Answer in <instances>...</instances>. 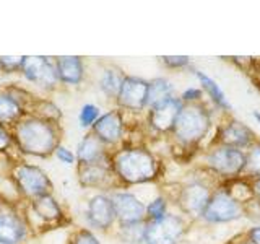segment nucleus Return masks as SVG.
Returning <instances> with one entry per match:
<instances>
[{"label":"nucleus","instance_id":"nucleus-1","mask_svg":"<svg viewBox=\"0 0 260 244\" xmlns=\"http://www.w3.org/2000/svg\"><path fill=\"white\" fill-rule=\"evenodd\" d=\"M111 169L119 187L154 184L162 174V160L146 143H125L112 150Z\"/></svg>","mask_w":260,"mask_h":244},{"label":"nucleus","instance_id":"nucleus-2","mask_svg":"<svg viewBox=\"0 0 260 244\" xmlns=\"http://www.w3.org/2000/svg\"><path fill=\"white\" fill-rule=\"evenodd\" d=\"M215 111L208 101L184 104L168 137L171 146L190 157L199 153L203 142L215 132Z\"/></svg>","mask_w":260,"mask_h":244},{"label":"nucleus","instance_id":"nucleus-3","mask_svg":"<svg viewBox=\"0 0 260 244\" xmlns=\"http://www.w3.org/2000/svg\"><path fill=\"white\" fill-rule=\"evenodd\" d=\"M12 134L15 150L20 157L46 160L54 157L57 146L62 145L63 130L57 122L26 114L12 129Z\"/></svg>","mask_w":260,"mask_h":244},{"label":"nucleus","instance_id":"nucleus-4","mask_svg":"<svg viewBox=\"0 0 260 244\" xmlns=\"http://www.w3.org/2000/svg\"><path fill=\"white\" fill-rule=\"evenodd\" d=\"M199 171L200 176H193L179 184L174 197L171 199V202L177 207L179 214L187 217L190 222L200 220V215L205 210L211 194L221 184L213 176L205 173L203 169L199 168Z\"/></svg>","mask_w":260,"mask_h":244},{"label":"nucleus","instance_id":"nucleus-5","mask_svg":"<svg viewBox=\"0 0 260 244\" xmlns=\"http://www.w3.org/2000/svg\"><path fill=\"white\" fill-rule=\"evenodd\" d=\"M199 168L210 176H213L219 182H228L242 177L244 169H246V151L239 148L208 143L199 151Z\"/></svg>","mask_w":260,"mask_h":244},{"label":"nucleus","instance_id":"nucleus-6","mask_svg":"<svg viewBox=\"0 0 260 244\" xmlns=\"http://www.w3.org/2000/svg\"><path fill=\"white\" fill-rule=\"evenodd\" d=\"M8 177L12 179L16 194L24 202L38 199L46 194H54V182L46 171L23 158L12 160L8 166Z\"/></svg>","mask_w":260,"mask_h":244},{"label":"nucleus","instance_id":"nucleus-7","mask_svg":"<svg viewBox=\"0 0 260 244\" xmlns=\"http://www.w3.org/2000/svg\"><path fill=\"white\" fill-rule=\"evenodd\" d=\"M23 211L32 233L38 230H57L70 225V217L54 194H46L24 202Z\"/></svg>","mask_w":260,"mask_h":244},{"label":"nucleus","instance_id":"nucleus-8","mask_svg":"<svg viewBox=\"0 0 260 244\" xmlns=\"http://www.w3.org/2000/svg\"><path fill=\"white\" fill-rule=\"evenodd\" d=\"M192 223L179 211H169L159 220L145 222L143 244H181Z\"/></svg>","mask_w":260,"mask_h":244},{"label":"nucleus","instance_id":"nucleus-9","mask_svg":"<svg viewBox=\"0 0 260 244\" xmlns=\"http://www.w3.org/2000/svg\"><path fill=\"white\" fill-rule=\"evenodd\" d=\"M241 218H244V205L226 189L224 184H219L200 215V222L207 225H226Z\"/></svg>","mask_w":260,"mask_h":244},{"label":"nucleus","instance_id":"nucleus-10","mask_svg":"<svg viewBox=\"0 0 260 244\" xmlns=\"http://www.w3.org/2000/svg\"><path fill=\"white\" fill-rule=\"evenodd\" d=\"M86 228L94 233H114L117 228L116 210L108 192H94L89 195L83 210Z\"/></svg>","mask_w":260,"mask_h":244},{"label":"nucleus","instance_id":"nucleus-11","mask_svg":"<svg viewBox=\"0 0 260 244\" xmlns=\"http://www.w3.org/2000/svg\"><path fill=\"white\" fill-rule=\"evenodd\" d=\"M114 104V108L120 109L127 116H145L148 109V80L137 75H125Z\"/></svg>","mask_w":260,"mask_h":244},{"label":"nucleus","instance_id":"nucleus-12","mask_svg":"<svg viewBox=\"0 0 260 244\" xmlns=\"http://www.w3.org/2000/svg\"><path fill=\"white\" fill-rule=\"evenodd\" d=\"M21 77L39 88L44 93H54L60 88V81L57 77L54 57L47 55H26L21 69Z\"/></svg>","mask_w":260,"mask_h":244},{"label":"nucleus","instance_id":"nucleus-13","mask_svg":"<svg viewBox=\"0 0 260 244\" xmlns=\"http://www.w3.org/2000/svg\"><path fill=\"white\" fill-rule=\"evenodd\" d=\"M255 142H258L257 134L247 124H244L239 119L233 117L231 114H226L223 119L215 126V132L210 143L226 145L233 148H239L246 151Z\"/></svg>","mask_w":260,"mask_h":244},{"label":"nucleus","instance_id":"nucleus-14","mask_svg":"<svg viewBox=\"0 0 260 244\" xmlns=\"http://www.w3.org/2000/svg\"><path fill=\"white\" fill-rule=\"evenodd\" d=\"M127 114L120 109L112 108L101 114L89 132H93L100 140L111 150H117L127 142L128 137V122Z\"/></svg>","mask_w":260,"mask_h":244},{"label":"nucleus","instance_id":"nucleus-15","mask_svg":"<svg viewBox=\"0 0 260 244\" xmlns=\"http://www.w3.org/2000/svg\"><path fill=\"white\" fill-rule=\"evenodd\" d=\"M182 106L184 103L181 101L179 95H176L173 98H169V100L146 109L143 116V126L148 135L169 137Z\"/></svg>","mask_w":260,"mask_h":244},{"label":"nucleus","instance_id":"nucleus-16","mask_svg":"<svg viewBox=\"0 0 260 244\" xmlns=\"http://www.w3.org/2000/svg\"><path fill=\"white\" fill-rule=\"evenodd\" d=\"M114 210H116L117 226L143 225L146 222V203L128 189H116L109 192Z\"/></svg>","mask_w":260,"mask_h":244},{"label":"nucleus","instance_id":"nucleus-17","mask_svg":"<svg viewBox=\"0 0 260 244\" xmlns=\"http://www.w3.org/2000/svg\"><path fill=\"white\" fill-rule=\"evenodd\" d=\"M32 234L23 207L8 203L0 210V244H24Z\"/></svg>","mask_w":260,"mask_h":244},{"label":"nucleus","instance_id":"nucleus-18","mask_svg":"<svg viewBox=\"0 0 260 244\" xmlns=\"http://www.w3.org/2000/svg\"><path fill=\"white\" fill-rule=\"evenodd\" d=\"M77 181L83 189L96 192H112L120 189L111 165H77Z\"/></svg>","mask_w":260,"mask_h":244},{"label":"nucleus","instance_id":"nucleus-19","mask_svg":"<svg viewBox=\"0 0 260 244\" xmlns=\"http://www.w3.org/2000/svg\"><path fill=\"white\" fill-rule=\"evenodd\" d=\"M75 155L77 165H111L112 150L88 130L78 142Z\"/></svg>","mask_w":260,"mask_h":244},{"label":"nucleus","instance_id":"nucleus-20","mask_svg":"<svg viewBox=\"0 0 260 244\" xmlns=\"http://www.w3.org/2000/svg\"><path fill=\"white\" fill-rule=\"evenodd\" d=\"M57 77L60 86L77 88L86 78V65L85 59L80 55H57L54 57Z\"/></svg>","mask_w":260,"mask_h":244},{"label":"nucleus","instance_id":"nucleus-21","mask_svg":"<svg viewBox=\"0 0 260 244\" xmlns=\"http://www.w3.org/2000/svg\"><path fill=\"white\" fill-rule=\"evenodd\" d=\"M193 75L195 78L199 80V83H200V88H202V92L203 95H205L208 98V103L213 106V108L219 112H223L224 116L226 114H231L233 111V106L230 103V100H228V96L226 93L221 89V86L218 85V81L213 80L210 75H207L205 72H202V70H197V69H193Z\"/></svg>","mask_w":260,"mask_h":244},{"label":"nucleus","instance_id":"nucleus-22","mask_svg":"<svg viewBox=\"0 0 260 244\" xmlns=\"http://www.w3.org/2000/svg\"><path fill=\"white\" fill-rule=\"evenodd\" d=\"M26 114L28 111L18 98L8 92L7 86L0 88V126L13 129Z\"/></svg>","mask_w":260,"mask_h":244},{"label":"nucleus","instance_id":"nucleus-23","mask_svg":"<svg viewBox=\"0 0 260 244\" xmlns=\"http://www.w3.org/2000/svg\"><path fill=\"white\" fill-rule=\"evenodd\" d=\"M125 75L127 73H124V70L119 69L117 65H104L100 77H98V88L106 96V100L116 101Z\"/></svg>","mask_w":260,"mask_h":244},{"label":"nucleus","instance_id":"nucleus-24","mask_svg":"<svg viewBox=\"0 0 260 244\" xmlns=\"http://www.w3.org/2000/svg\"><path fill=\"white\" fill-rule=\"evenodd\" d=\"M173 96H176V89L168 78L156 77L148 80V109Z\"/></svg>","mask_w":260,"mask_h":244},{"label":"nucleus","instance_id":"nucleus-25","mask_svg":"<svg viewBox=\"0 0 260 244\" xmlns=\"http://www.w3.org/2000/svg\"><path fill=\"white\" fill-rule=\"evenodd\" d=\"M28 114H35L38 117H43L51 122H57V124H60V120H62V109L59 108V104H55L52 100L43 98V96L35 98Z\"/></svg>","mask_w":260,"mask_h":244},{"label":"nucleus","instance_id":"nucleus-26","mask_svg":"<svg viewBox=\"0 0 260 244\" xmlns=\"http://www.w3.org/2000/svg\"><path fill=\"white\" fill-rule=\"evenodd\" d=\"M171 208V197L168 194L161 192L156 194L153 199L146 202V222H153V220H159L169 214Z\"/></svg>","mask_w":260,"mask_h":244},{"label":"nucleus","instance_id":"nucleus-27","mask_svg":"<svg viewBox=\"0 0 260 244\" xmlns=\"http://www.w3.org/2000/svg\"><path fill=\"white\" fill-rule=\"evenodd\" d=\"M242 177L249 181L260 177V140L246 150V169H244Z\"/></svg>","mask_w":260,"mask_h":244},{"label":"nucleus","instance_id":"nucleus-28","mask_svg":"<svg viewBox=\"0 0 260 244\" xmlns=\"http://www.w3.org/2000/svg\"><path fill=\"white\" fill-rule=\"evenodd\" d=\"M101 108L94 103H85L78 111V124L81 129H85L86 132L91 130V127L96 124V120L101 117Z\"/></svg>","mask_w":260,"mask_h":244},{"label":"nucleus","instance_id":"nucleus-29","mask_svg":"<svg viewBox=\"0 0 260 244\" xmlns=\"http://www.w3.org/2000/svg\"><path fill=\"white\" fill-rule=\"evenodd\" d=\"M143 225L117 226L114 233H116L117 238L125 244H143Z\"/></svg>","mask_w":260,"mask_h":244},{"label":"nucleus","instance_id":"nucleus-30","mask_svg":"<svg viewBox=\"0 0 260 244\" xmlns=\"http://www.w3.org/2000/svg\"><path fill=\"white\" fill-rule=\"evenodd\" d=\"M67 244H103V242L93 230H89L86 226H80V228H73L70 231Z\"/></svg>","mask_w":260,"mask_h":244},{"label":"nucleus","instance_id":"nucleus-31","mask_svg":"<svg viewBox=\"0 0 260 244\" xmlns=\"http://www.w3.org/2000/svg\"><path fill=\"white\" fill-rule=\"evenodd\" d=\"M24 57L26 55H0V72H2L4 75L21 73Z\"/></svg>","mask_w":260,"mask_h":244},{"label":"nucleus","instance_id":"nucleus-32","mask_svg":"<svg viewBox=\"0 0 260 244\" xmlns=\"http://www.w3.org/2000/svg\"><path fill=\"white\" fill-rule=\"evenodd\" d=\"M158 59L162 67L168 70H184L192 67L189 55H161Z\"/></svg>","mask_w":260,"mask_h":244},{"label":"nucleus","instance_id":"nucleus-33","mask_svg":"<svg viewBox=\"0 0 260 244\" xmlns=\"http://www.w3.org/2000/svg\"><path fill=\"white\" fill-rule=\"evenodd\" d=\"M12 151H16L12 129L0 126V157H10Z\"/></svg>","mask_w":260,"mask_h":244},{"label":"nucleus","instance_id":"nucleus-34","mask_svg":"<svg viewBox=\"0 0 260 244\" xmlns=\"http://www.w3.org/2000/svg\"><path fill=\"white\" fill-rule=\"evenodd\" d=\"M54 158L62 163L65 166H77V155L73 150L67 148L63 143L57 146V150L54 151Z\"/></svg>","mask_w":260,"mask_h":244},{"label":"nucleus","instance_id":"nucleus-35","mask_svg":"<svg viewBox=\"0 0 260 244\" xmlns=\"http://www.w3.org/2000/svg\"><path fill=\"white\" fill-rule=\"evenodd\" d=\"M203 96H205V95H203L200 86H189V88H185L181 95H179V98H181V101L184 104L202 103V101H205V100H203Z\"/></svg>","mask_w":260,"mask_h":244},{"label":"nucleus","instance_id":"nucleus-36","mask_svg":"<svg viewBox=\"0 0 260 244\" xmlns=\"http://www.w3.org/2000/svg\"><path fill=\"white\" fill-rule=\"evenodd\" d=\"M241 238L249 244H260V225H254L252 228H249L247 231L242 233Z\"/></svg>","mask_w":260,"mask_h":244},{"label":"nucleus","instance_id":"nucleus-37","mask_svg":"<svg viewBox=\"0 0 260 244\" xmlns=\"http://www.w3.org/2000/svg\"><path fill=\"white\" fill-rule=\"evenodd\" d=\"M252 184V192H254V197L260 202V177L254 179V181H250Z\"/></svg>","mask_w":260,"mask_h":244},{"label":"nucleus","instance_id":"nucleus-38","mask_svg":"<svg viewBox=\"0 0 260 244\" xmlns=\"http://www.w3.org/2000/svg\"><path fill=\"white\" fill-rule=\"evenodd\" d=\"M8 203H10V202H8V200L5 199V195H4L2 192H0V210H4L5 205H8Z\"/></svg>","mask_w":260,"mask_h":244},{"label":"nucleus","instance_id":"nucleus-39","mask_svg":"<svg viewBox=\"0 0 260 244\" xmlns=\"http://www.w3.org/2000/svg\"><path fill=\"white\" fill-rule=\"evenodd\" d=\"M252 117H254L260 126V111H252Z\"/></svg>","mask_w":260,"mask_h":244},{"label":"nucleus","instance_id":"nucleus-40","mask_svg":"<svg viewBox=\"0 0 260 244\" xmlns=\"http://www.w3.org/2000/svg\"><path fill=\"white\" fill-rule=\"evenodd\" d=\"M230 244H249V242H247V241H244V239L241 238V239H233Z\"/></svg>","mask_w":260,"mask_h":244}]
</instances>
